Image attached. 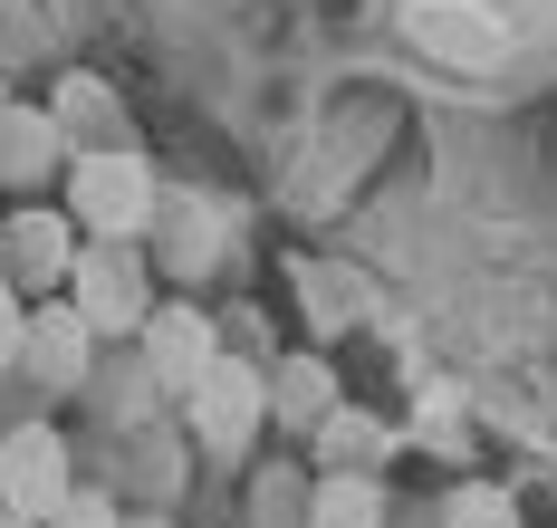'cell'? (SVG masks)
I'll return each instance as SVG.
<instances>
[{"label": "cell", "instance_id": "6da1fadb", "mask_svg": "<svg viewBox=\"0 0 557 528\" xmlns=\"http://www.w3.org/2000/svg\"><path fill=\"white\" fill-rule=\"evenodd\" d=\"M67 212H77L87 240H145L164 222V183H154V164L135 144H87L67 164Z\"/></svg>", "mask_w": 557, "mask_h": 528}, {"label": "cell", "instance_id": "7a4b0ae2", "mask_svg": "<svg viewBox=\"0 0 557 528\" xmlns=\"http://www.w3.org/2000/svg\"><path fill=\"white\" fill-rule=\"evenodd\" d=\"M67 298L97 317V337H145V317H154L145 240H87V250H77V269H67Z\"/></svg>", "mask_w": 557, "mask_h": 528}, {"label": "cell", "instance_id": "3957f363", "mask_svg": "<svg viewBox=\"0 0 557 528\" xmlns=\"http://www.w3.org/2000/svg\"><path fill=\"white\" fill-rule=\"evenodd\" d=\"M183 404H193V442H202L212 462H231V452H240V442L278 413V404H270V365H250V355H212V365H202V385H193Z\"/></svg>", "mask_w": 557, "mask_h": 528}, {"label": "cell", "instance_id": "277c9868", "mask_svg": "<svg viewBox=\"0 0 557 528\" xmlns=\"http://www.w3.org/2000/svg\"><path fill=\"white\" fill-rule=\"evenodd\" d=\"M87 347H97V317H87L77 298H67V307H39V317L10 307V355H20L49 394H77V385H87Z\"/></svg>", "mask_w": 557, "mask_h": 528}, {"label": "cell", "instance_id": "5b68a950", "mask_svg": "<svg viewBox=\"0 0 557 528\" xmlns=\"http://www.w3.org/2000/svg\"><path fill=\"white\" fill-rule=\"evenodd\" d=\"M0 480H10V510L20 519H58V500H67V442H58L49 423H20L0 442Z\"/></svg>", "mask_w": 557, "mask_h": 528}, {"label": "cell", "instance_id": "8992f818", "mask_svg": "<svg viewBox=\"0 0 557 528\" xmlns=\"http://www.w3.org/2000/svg\"><path fill=\"white\" fill-rule=\"evenodd\" d=\"M212 355H222V337H212V317H202L193 298H173V307L145 317V365H154V385H164V394H193Z\"/></svg>", "mask_w": 557, "mask_h": 528}, {"label": "cell", "instance_id": "52a82bcc", "mask_svg": "<svg viewBox=\"0 0 557 528\" xmlns=\"http://www.w3.org/2000/svg\"><path fill=\"white\" fill-rule=\"evenodd\" d=\"M77 212H10V289H58L77 269V240H67Z\"/></svg>", "mask_w": 557, "mask_h": 528}, {"label": "cell", "instance_id": "ba28073f", "mask_svg": "<svg viewBox=\"0 0 557 528\" xmlns=\"http://www.w3.org/2000/svg\"><path fill=\"white\" fill-rule=\"evenodd\" d=\"M58 164H77V154H67V116H58V106H10V144H0L10 192H39Z\"/></svg>", "mask_w": 557, "mask_h": 528}, {"label": "cell", "instance_id": "9c48e42d", "mask_svg": "<svg viewBox=\"0 0 557 528\" xmlns=\"http://www.w3.org/2000/svg\"><path fill=\"white\" fill-rule=\"evenodd\" d=\"M308 528H385V490H375V470H318V490H308Z\"/></svg>", "mask_w": 557, "mask_h": 528}, {"label": "cell", "instance_id": "30bf717a", "mask_svg": "<svg viewBox=\"0 0 557 528\" xmlns=\"http://www.w3.org/2000/svg\"><path fill=\"white\" fill-rule=\"evenodd\" d=\"M270 404H278V423H298V432H318V423L336 413V375L318 365V355H288V365L270 375Z\"/></svg>", "mask_w": 557, "mask_h": 528}, {"label": "cell", "instance_id": "8fae6325", "mask_svg": "<svg viewBox=\"0 0 557 528\" xmlns=\"http://www.w3.org/2000/svg\"><path fill=\"white\" fill-rule=\"evenodd\" d=\"M385 462V423L356 404H336L327 423H318V470H375Z\"/></svg>", "mask_w": 557, "mask_h": 528}, {"label": "cell", "instance_id": "7c38bea8", "mask_svg": "<svg viewBox=\"0 0 557 528\" xmlns=\"http://www.w3.org/2000/svg\"><path fill=\"white\" fill-rule=\"evenodd\" d=\"M58 116H67V135H87V144H125V106H115L97 77H67L58 87Z\"/></svg>", "mask_w": 557, "mask_h": 528}, {"label": "cell", "instance_id": "4fadbf2b", "mask_svg": "<svg viewBox=\"0 0 557 528\" xmlns=\"http://www.w3.org/2000/svg\"><path fill=\"white\" fill-rule=\"evenodd\" d=\"M443 528H519V500L491 490V480H461V490H451V510H443Z\"/></svg>", "mask_w": 557, "mask_h": 528}, {"label": "cell", "instance_id": "5bb4252c", "mask_svg": "<svg viewBox=\"0 0 557 528\" xmlns=\"http://www.w3.org/2000/svg\"><path fill=\"white\" fill-rule=\"evenodd\" d=\"M49 528H115V500H97V490H67Z\"/></svg>", "mask_w": 557, "mask_h": 528}, {"label": "cell", "instance_id": "9a60e30c", "mask_svg": "<svg viewBox=\"0 0 557 528\" xmlns=\"http://www.w3.org/2000/svg\"><path fill=\"white\" fill-rule=\"evenodd\" d=\"M212 250H222V231H212V222H183V231H173V269H202Z\"/></svg>", "mask_w": 557, "mask_h": 528}]
</instances>
